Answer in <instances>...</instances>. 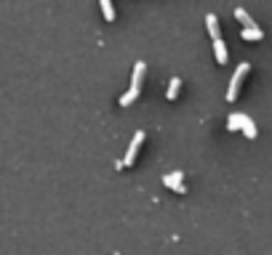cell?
Instances as JSON below:
<instances>
[{
    "instance_id": "6da1fadb",
    "label": "cell",
    "mask_w": 272,
    "mask_h": 255,
    "mask_svg": "<svg viewBox=\"0 0 272 255\" xmlns=\"http://www.w3.org/2000/svg\"><path fill=\"white\" fill-rule=\"evenodd\" d=\"M227 125H230V130L243 128V133H246L248 138H256V125H254V120L246 117V115H238V112H232V115L227 117Z\"/></svg>"
},
{
    "instance_id": "7a4b0ae2",
    "label": "cell",
    "mask_w": 272,
    "mask_h": 255,
    "mask_svg": "<svg viewBox=\"0 0 272 255\" xmlns=\"http://www.w3.org/2000/svg\"><path fill=\"white\" fill-rule=\"evenodd\" d=\"M248 69H251V64H248V61H240V64H238V69H235V74L230 77V85H227V101H235L238 88H240L243 77L248 74Z\"/></svg>"
},
{
    "instance_id": "3957f363",
    "label": "cell",
    "mask_w": 272,
    "mask_h": 255,
    "mask_svg": "<svg viewBox=\"0 0 272 255\" xmlns=\"http://www.w3.org/2000/svg\"><path fill=\"white\" fill-rule=\"evenodd\" d=\"M144 144V130H136L134 138H131V144L126 149V157H123V162L126 165H134V159H136V152H139V146Z\"/></svg>"
},
{
    "instance_id": "277c9868",
    "label": "cell",
    "mask_w": 272,
    "mask_h": 255,
    "mask_svg": "<svg viewBox=\"0 0 272 255\" xmlns=\"http://www.w3.org/2000/svg\"><path fill=\"white\" fill-rule=\"evenodd\" d=\"M182 178H184V173H182V170H174V173H166V176H163V184H166V186H171L174 192L184 194V192H187V186L182 184Z\"/></svg>"
},
{
    "instance_id": "5b68a950",
    "label": "cell",
    "mask_w": 272,
    "mask_h": 255,
    "mask_svg": "<svg viewBox=\"0 0 272 255\" xmlns=\"http://www.w3.org/2000/svg\"><path fill=\"white\" fill-rule=\"evenodd\" d=\"M144 72H147V64H144V61H136V64H134V74H131V88L142 91V80H144Z\"/></svg>"
},
{
    "instance_id": "8992f818",
    "label": "cell",
    "mask_w": 272,
    "mask_h": 255,
    "mask_svg": "<svg viewBox=\"0 0 272 255\" xmlns=\"http://www.w3.org/2000/svg\"><path fill=\"white\" fill-rule=\"evenodd\" d=\"M205 27H208V32H211L213 40H222V37H219V19H216V14H213V11L205 14Z\"/></svg>"
},
{
    "instance_id": "52a82bcc",
    "label": "cell",
    "mask_w": 272,
    "mask_h": 255,
    "mask_svg": "<svg viewBox=\"0 0 272 255\" xmlns=\"http://www.w3.org/2000/svg\"><path fill=\"white\" fill-rule=\"evenodd\" d=\"M243 37H246V40H261V37H264V30H261L259 24L256 27H246V30H243Z\"/></svg>"
},
{
    "instance_id": "ba28073f",
    "label": "cell",
    "mask_w": 272,
    "mask_h": 255,
    "mask_svg": "<svg viewBox=\"0 0 272 255\" xmlns=\"http://www.w3.org/2000/svg\"><path fill=\"white\" fill-rule=\"evenodd\" d=\"M213 53H216V61L219 64L227 61V45H224V40H213Z\"/></svg>"
},
{
    "instance_id": "9c48e42d",
    "label": "cell",
    "mask_w": 272,
    "mask_h": 255,
    "mask_svg": "<svg viewBox=\"0 0 272 255\" xmlns=\"http://www.w3.org/2000/svg\"><path fill=\"white\" fill-rule=\"evenodd\" d=\"M235 19H240V22H243V30H246V27H256V22L248 16L246 8H235Z\"/></svg>"
},
{
    "instance_id": "30bf717a",
    "label": "cell",
    "mask_w": 272,
    "mask_h": 255,
    "mask_svg": "<svg viewBox=\"0 0 272 255\" xmlns=\"http://www.w3.org/2000/svg\"><path fill=\"white\" fill-rule=\"evenodd\" d=\"M99 6H101V14H104L107 22H112L115 19V8H112V0H99Z\"/></svg>"
},
{
    "instance_id": "8fae6325",
    "label": "cell",
    "mask_w": 272,
    "mask_h": 255,
    "mask_svg": "<svg viewBox=\"0 0 272 255\" xmlns=\"http://www.w3.org/2000/svg\"><path fill=\"white\" fill-rule=\"evenodd\" d=\"M179 85H182V80H179V77H171V82H168V91H166V96H168V99H176V93H179Z\"/></svg>"
},
{
    "instance_id": "7c38bea8",
    "label": "cell",
    "mask_w": 272,
    "mask_h": 255,
    "mask_svg": "<svg viewBox=\"0 0 272 255\" xmlns=\"http://www.w3.org/2000/svg\"><path fill=\"white\" fill-rule=\"evenodd\" d=\"M136 96H139V91H136V88H128V91L123 93V96H120V104H123V107H128V104L134 101Z\"/></svg>"
}]
</instances>
